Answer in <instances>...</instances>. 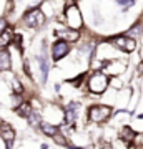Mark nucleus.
I'll use <instances>...</instances> for the list:
<instances>
[{"mask_svg":"<svg viewBox=\"0 0 143 149\" xmlns=\"http://www.w3.org/2000/svg\"><path fill=\"white\" fill-rule=\"evenodd\" d=\"M115 108L110 104H105L101 101L92 103L87 108V124H95V126H105L110 123V119L115 114Z\"/></svg>","mask_w":143,"mask_h":149,"instance_id":"1","label":"nucleus"},{"mask_svg":"<svg viewBox=\"0 0 143 149\" xmlns=\"http://www.w3.org/2000/svg\"><path fill=\"white\" fill-rule=\"evenodd\" d=\"M110 76L103 71H93V73L87 78V85H85V90H87V95L90 98H95V100H100L101 95H105V91L110 88Z\"/></svg>","mask_w":143,"mask_h":149,"instance_id":"2","label":"nucleus"},{"mask_svg":"<svg viewBox=\"0 0 143 149\" xmlns=\"http://www.w3.org/2000/svg\"><path fill=\"white\" fill-rule=\"evenodd\" d=\"M65 109V124L72 126V128H80V126H87V108L83 109V103L82 101H72L63 104Z\"/></svg>","mask_w":143,"mask_h":149,"instance_id":"3","label":"nucleus"},{"mask_svg":"<svg viewBox=\"0 0 143 149\" xmlns=\"http://www.w3.org/2000/svg\"><path fill=\"white\" fill-rule=\"evenodd\" d=\"M42 118L43 121L62 128L65 124V109L63 106H60L58 103H48L42 109Z\"/></svg>","mask_w":143,"mask_h":149,"instance_id":"4","label":"nucleus"},{"mask_svg":"<svg viewBox=\"0 0 143 149\" xmlns=\"http://www.w3.org/2000/svg\"><path fill=\"white\" fill-rule=\"evenodd\" d=\"M106 42H110L111 45L117 48L118 52H122V53H133L138 47L137 40L132 38V37H128L127 33H120V35L106 38Z\"/></svg>","mask_w":143,"mask_h":149,"instance_id":"5","label":"nucleus"},{"mask_svg":"<svg viewBox=\"0 0 143 149\" xmlns=\"http://www.w3.org/2000/svg\"><path fill=\"white\" fill-rule=\"evenodd\" d=\"M22 20H23V23H25L28 28L38 30V28H42L43 25H45L47 15L40 10V7H37V8H30L28 12H25V15L22 17Z\"/></svg>","mask_w":143,"mask_h":149,"instance_id":"6","label":"nucleus"},{"mask_svg":"<svg viewBox=\"0 0 143 149\" xmlns=\"http://www.w3.org/2000/svg\"><path fill=\"white\" fill-rule=\"evenodd\" d=\"M65 22H67V27L73 28V30H80L83 27V18H82V12H80L78 5L77 3H72V5L65 7Z\"/></svg>","mask_w":143,"mask_h":149,"instance_id":"7","label":"nucleus"},{"mask_svg":"<svg viewBox=\"0 0 143 149\" xmlns=\"http://www.w3.org/2000/svg\"><path fill=\"white\" fill-rule=\"evenodd\" d=\"M0 138L5 141L8 149H13V144L17 141V129L8 121H4V119H0Z\"/></svg>","mask_w":143,"mask_h":149,"instance_id":"8","label":"nucleus"},{"mask_svg":"<svg viewBox=\"0 0 143 149\" xmlns=\"http://www.w3.org/2000/svg\"><path fill=\"white\" fill-rule=\"evenodd\" d=\"M50 52H52V60L58 63L60 60L68 56V53L72 52V45L68 42H65V40H57V42H53Z\"/></svg>","mask_w":143,"mask_h":149,"instance_id":"9","label":"nucleus"},{"mask_svg":"<svg viewBox=\"0 0 143 149\" xmlns=\"http://www.w3.org/2000/svg\"><path fill=\"white\" fill-rule=\"evenodd\" d=\"M55 37L58 38V40H65V42H68V43H75V42L80 40L82 33H80V30H73V28H57V30H55Z\"/></svg>","mask_w":143,"mask_h":149,"instance_id":"10","label":"nucleus"},{"mask_svg":"<svg viewBox=\"0 0 143 149\" xmlns=\"http://www.w3.org/2000/svg\"><path fill=\"white\" fill-rule=\"evenodd\" d=\"M137 134H138V131L133 128L132 124H127V126L118 129V139H122L123 143L130 144V146H133L135 139H137Z\"/></svg>","mask_w":143,"mask_h":149,"instance_id":"11","label":"nucleus"},{"mask_svg":"<svg viewBox=\"0 0 143 149\" xmlns=\"http://www.w3.org/2000/svg\"><path fill=\"white\" fill-rule=\"evenodd\" d=\"M13 111H15V114H17L18 118H20V119L27 121V119H28V118H30V116L33 114V111H37V109H35V108L32 106L30 100H23V101H22L20 104H18V106H17L15 109H13Z\"/></svg>","mask_w":143,"mask_h":149,"instance_id":"12","label":"nucleus"},{"mask_svg":"<svg viewBox=\"0 0 143 149\" xmlns=\"http://www.w3.org/2000/svg\"><path fill=\"white\" fill-rule=\"evenodd\" d=\"M12 70V55L8 48L0 50V73H7Z\"/></svg>","mask_w":143,"mask_h":149,"instance_id":"13","label":"nucleus"},{"mask_svg":"<svg viewBox=\"0 0 143 149\" xmlns=\"http://www.w3.org/2000/svg\"><path fill=\"white\" fill-rule=\"evenodd\" d=\"M13 37H15V32H13V30L8 27L5 32L0 35V50L8 48L10 45H13Z\"/></svg>","mask_w":143,"mask_h":149,"instance_id":"14","label":"nucleus"},{"mask_svg":"<svg viewBox=\"0 0 143 149\" xmlns=\"http://www.w3.org/2000/svg\"><path fill=\"white\" fill-rule=\"evenodd\" d=\"M60 131V128L58 126H55V124H50V123H47V121H42V124H40V131L38 133H42L45 138H50L52 139L55 134Z\"/></svg>","mask_w":143,"mask_h":149,"instance_id":"15","label":"nucleus"},{"mask_svg":"<svg viewBox=\"0 0 143 149\" xmlns=\"http://www.w3.org/2000/svg\"><path fill=\"white\" fill-rule=\"evenodd\" d=\"M52 141H53L55 144H57L58 148H70V139L67 138V134H65L63 131H62V129H60L58 133L53 136Z\"/></svg>","mask_w":143,"mask_h":149,"instance_id":"16","label":"nucleus"},{"mask_svg":"<svg viewBox=\"0 0 143 149\" xmlns=\"http://www.w3.org/2000/svg\"><path fill=\"white\" fill-rule=\"evenodd\" d=\"M127 35L137 40V37H142L143 35V25L142 23H135V25H132V27L127 30Z\"/></svg>","mask_w":143,"mask_h":149,"instance_id":"17","label":"nucleus"},{"mask_svg":"<svg viewBox=\"0 0 143 149\" xmlns=\"http://www.w3.org/2000/svg\"><path fill=\"white\" fill-rule=\"evenodd\" d=\"M10 86H12V93H13V95H23V93H25L23 83H22V81L18 80V78H12Z\"/></svg>","mask_w":143,"mask_h":149,"instance_id":"18","label":"nucleus"},{"mask_svg":"<svg viewBox=\"0 0 143 149\" xmlns=\"http://www.w3.org/2000/svg\"><path fill=\"white\" fill-rule=\"evenodd\" d=\"M133 149H143V133L137 134V139L133 143Z\"/></svg>","mask_w":143,"mask_h":149,"instance_id":"19","label":"nucleus"},{"mask_svg":"<svg viewBox=\"0 0 143 149\" xmlns=\"http://www.w3.org/2000/svg\"><path fill=\"white\" fill-rule=\"evenodd\" d=\"M7 28H8V25H7V20H5V18H0V35L5 32Z\"/></svg>","mask_w":143,"mask_h":149,"instance_id":"20","label":"nucleus"},{"mask_svg":"<svg viewBox=\"0 0 143 149\" xmlns=\"http://www.w3.org/2000/svg\"><path fill=\"white\" fill-rule=\"evenodd\" d=\"M137 74L138 76H143V60H140L137 65Z\"/></svg>","mask_w":143,"mask_h":149,"instance_id":"21","label":"nucleus"},{"mask_svg":"<svg viewBox=\"0 0 143 149\" xmlns=\"http://www.w3.org/2000/svg\"><path fill=\"white\" fill-rule=\"evenodd\" d=\"M40 149H50V146L45 144V143H42V144H40Z\"/></svg>","mask_w":143,"mask_h":149,"instance_id":"22","label":"nucleus"}]
</instances>
